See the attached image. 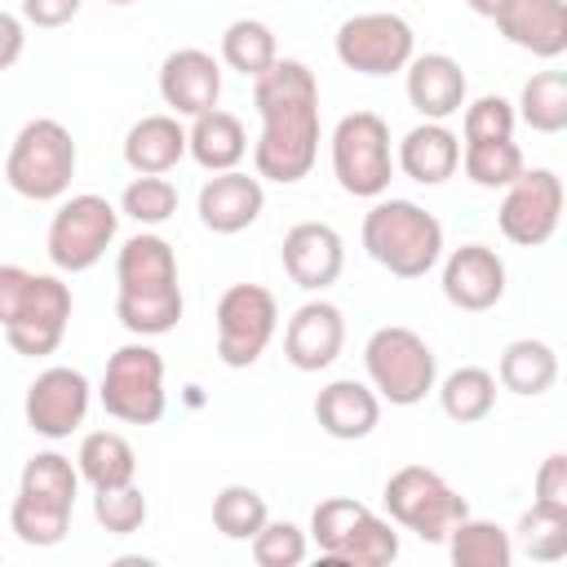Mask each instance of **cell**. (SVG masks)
I'll list each match as a JSON object with an SVG mask.
<instances>
[{
    "label": "cell",
    "instance_id": "cell-1",
    "mask_svg": "<svg viewBox=\"0 0 567 567\" xmlns=\"http://www.w3.org/2000/svg\"><path fill=\"white\" fill-rule=\"evenodd\" d=\"M252 106L261 115V137L252 146V168L261 182L292 186L319 159V80L306 62L279 58L252 80Z\"/></svg>",
    "mask_w": 567,
    "mask_h": 567
},
{
    "label": "cell",
    "instance_id": "cell-2",
    "mask_svg": "<svg viewBox=\"0 0 567 567\" xmlns=\"http://www.w3.org/2000/svg\"><path fill=\"white\" fill-rule=\"evenodd\" d=\"M115 315L133 337H164L182 319V288H177V252L164 235L137 230L120 244L115 257Z\"/></svg>",
    "mask_w": 567,
    "mask_h": 567
},
{
    "label": "cell",
    "instance_id": "cell-3",
    "mask_svg": "<svg viewBox=\"0 0 567 567\" xmlns=\"http://www.w3.org/2000/svg\"><path fill=\"white\" fill-rule=\"evenodd\" d=\"M363 248L381 270L421 279L443 257V226L412 199H377L363 217Z\"/></svg>",
    "mask_w": 567,
    "mask_h": 567
},
{
    "label": "cell",
    "instance_id": "cell-4",
    "mask_svg": "<svg viewBox=\"0 0 567 567\" xmlns=\"http://www.w3.org/2000/svg\"><path fill=\"white\" fill-rule=\"evenodd\" d=\"M71 177H75V142H71L66 124H58L49 115L27 120L9 146L4 182L31 204H49L71 190Z\"/></svg>",
    "mask_w": 567,
    "mask_h": 567
},
{
    "label": "cell",
    "instance_id": "cell-5",
    "mask_svg": "<svg viewBox=\"0 0 567 567\" xmlns=\"http://www.w3.org/2000/svg\"><path fill=\"white\" fill-rule=\"evenodd\" d=\"M363 368H368V385L377 390V399H385L394 408H412L439 385L434 350L425 346L421 332H412L403 323H385L368 337Z\"/></svg>",
    "mask_w": 567,
    "mask_h": 567
},
{
    "label": "cell",
    "instance_id": "cell-6",
    "mask_svg": "<svg viewBox=\"0 0 567 567\" xmlns=\"http://www.w3.org/2000/svg\"><path fill=\"white\" fill-rule=\"evenodd\" d=\"M332 177L354 199H381L394 177L390 124L377 111H350L332 128Z\"/></svg>",
    "mask_w": 567,
    "mask_h": 567
},
{
    "label": "cell",
    "instance_id": "cell-7",
    "mask_svg": "<svg viewBox=\"0 0 567 567\" xmlns=\"http://www.w3.org/2000/svg\"><path fill=\"white\" fill-rule=\"evenodd\" d=\"M385 514L390 523L416 532L430 545H443L447 532L470 514V501L430 465H403L385 478Z\"/></svg>",
    "mask_w": 567,
    "mask_h": 567
},
{
    "label": "cell",
    "instance_id": "cell-8",
    "mask_svg": "<svg viewBox=\"0 0 567 567\" xmlns=\"http://www.w3.org/2000/svg\"><path fill=\"white\" fill-rule=\"evenodd\" d=\"M97 399H102L106 416H115V421H124V425H155V421L164 416V408H168L159 350L146 346V337L120 346V350L106 359Z\"/></svg>",
    "mask_w": 567,
    "mask_h": 567
},
{
    "label": "cell",
    "instance_id": "cell-9",
    "mask_svg": "<svg viewBox=\"0 0 567 567\" xmlns=\"http://www.w3.org/2000/svg\"><path fill=\"white\" fill-rule=\"evenodd\" d=\"M115 230H120V208L102 195H71L58 204L53 221H49V235H44V248H49V261L66 275H80V270H93L106 248L115 244Z\"/></svg>",
    "mask_w": 567,
    "mask_h": 567
},
{
    "label": "cell",
    "instance_id": "cell-10",
    "mask_svg": "<svg viewBox=\"0 0 567 567\" xmlns=\"http://www.w3.org/2000/svg\"><path fill=\"white\" fill-rule=\"evenodd\" d=\"M279 328V301L261 284H230L217 301V359L226 368H252Z\"/></svg>",
    "mask_w": 567,
    "mask_h": 567
},
{
    "label": "cell",
    "instance_id": "cell-11",
    "mask_svg": "<svg viewBox=\"0 0 567 567\" xmlns=\"http://www.w3.org/2000/svg\"><path fill=\"white\" fill-rule=\"evenodd\" d=\"M337 58L346 71H359V75H394L412 62L416 53V35L408 27V18L399 13H354L337 27V40H332Z\"/></svg>",
    "mask_w": 567,
    "mask_h": 567
},
{
    "label": "cell",
    "instance_id": "cell-12",
    "mask_svg": "<svg viewBox=\"0 0 567 567\" xmlns=\"http://www.w3.org/2000/svg\"><path fill=\"white\" fill-rule=\"evenodd\" d=\"M563 221V177L554 168H523L496 208V226L518 248H540Z\"/></svg>",
    "mask_w": 567,
    "mask_h": 567
},
{
    "label": "cell",
    "instance_id": "cell-13",
    "mask_svg": "<svg viewBox=\"0 0 567 567\" xmlns=\"http://www.w3.org/2000/svg\"><path fill=\"white\" fill-rule=\"evenodd\" d=\"M66 323H71V288L58 275H35L31 270L27 297L13 310V319L4 323L9 346L18 354H27V359H44V354H53L62 346Z\"/></svg>",
    "mask_w": 567,
    "mask_h": 567
},
{
    "label": "cell",
    "instance_id": "cell-14",
    "mask_svg": "<svg viewBox=\"0 0 567 567\" xmlns=\"http://www.w3.org/2000/svg\"><path fill=\"white\" fill-rule=\"evenodd\" d=\"M89 403H93V385L80 368H44L31 385H27V425L40 434V439H66L71 430L84 425L89 416Z\"/></svg>",
    "mask_w": 567,
    "mask_h": 567
},
{
    "label": "cell",
    "instance_id": "cell-15",
    "mask_svg": "<svg viewBox=\"0 0 567 567\" xmlns=\"http://www.w3.org/2000/svg\"><path fill=\"white\" fill-rule=\"evenodd\" d=\"M443 297L456 310L483 315L505 297V261L487 244H461L443 261Z\"/></svg>",
    "mask_w": 567,
    "mask_h": 567
},
{
    "label": "cell",
    "instance_id": "cell-16",
    "mask_svg": "<svg viewBox=\"0 0 567 567\" xmlns=\"http://www.w3.org/2000/svg\"><path fill=\"white\" fill-rule=\"evenodd\" d=\"M346 346V315L332 301H306L292 310L288 328H284V359L297 372H323L337 363Z\"/></svg>",
    "mask_w": 567,
    "mask_h": 567
},
{
    "label": "cell",
    "instance_id": "cell-17",
    "mask_svg": "<svg viewBox=\"0 0 567 567\" xmlns=\"http://www.w3.org/2000/svg\"><path fill=\"white\" fill-rule=\"evenodd\" d=\"M279 261H284V275L297 288L323 292L328 284H337V275L346 266V244H341V235L328 221H297L284 235Z\"/></svg>",
    "mask_w": 567,
    "mask_h": 567
},
{
    "label": "cell",
    "instance_id": "cell-18",
    "mask_svg": "<svg viewBox=\"0 0 567 567\" xmlns=\"http://www.w3.org/2000/svg\"><path fill=\"white\" fill-rule=\"evenodd\" d=\"M159 97L173 115H204L221 97V66L204 49H173L159 62Z\"/></svg>",
    "mask_w": 567,
    "mask_h": 567
},
{
    "label": "cell",
    "instance_id": "cell-19",
    "mask_svg": "<svg viewBox=\"0 0 567 567\" xmlns=\"http://www.w3.org/2000/svg\"><path fill=\"white\" fill-rule=\"evenodd\" d=\"M261 208H266L261 177H248L239 168L213 173L199 186V199H195V213H199L204 230H213V235H239V230H248L261 217Z\"/></svg>",
    "mask_w": 567,
    "mask_h": 567
},
{
    "label": "cell",
    "instance_id": "cell-20",
    "mask_svg": "<svg viewBox=\"0 0 567 567\" xmlns=\"http://www.w3.org/2000/svg\"><path fill=\"white\" fill-rule=\"evenodd\" d=\"M492 22L514 49L536 58L567 53V0H509Z\"/></svg>",
    "mask_w": 567,
    "mask_h": 567
},
{
    "label": "cell",
    "instance_id": "cell-21",
    "mask_svg": "<svg viewBox=\"0 0 567 567\" xmlns=\"http://www.w3.org/2000/svg\"><path fill=\"white\" fill-rule=\"evenodd\" d=\"M315 421L328 439H341V443H354V439H368L381 421V399L372 385L354 381V377H341V381H328L319 394H315Z\"/></svg>",
    "mask_w": 567,
    "mask_h": 567
},
{
    "label": "cell",
    "instance_id": "cell-22",
    "mask_svg": "<svg viewBox=\"0 0 567 567\" xmlns=\"http://www.w3.org/2000/svg\"><path fill=\"white\" fill-rule=\"evenodd\" d=\"M408 71V102L421 111V120H452L461 106H465V71L456 58L447 53H412V62L403 66Z\"/></svg>",
    "mask_w": 567,
    "mask_h": 567
},
{
    "label": "cell",
    "instance_id": "cell-23",
    "mask_svg": "<svg viewBox=\"0 0 567 567\" xmlns=\"http://www.w3.org/2000/svg\"><path fill=\"white\" fill-rule=\"evenodd\" d=\"M399 168L421 182V186H439L461 168V137L443 124V120H421L403 142H399Z\"/></svg>",
    "mask_w": 567,
    "mask_h": 567
},
{
    "label": "cell",
    "instance_id": "cell-24",
    "mask_svg": "<svg viewBox=\"0 0 567 567\" xmlns=\"http://www.w3.org/2000/svg\"><path fill=\"white\" fill-rule=\"evenodd\" d=\"M186 155H190L204 173L239 168V159L248 155V133H244L239 115H230V111H221V106L195 115V124L186 128Z\"/></svg>",
    "mask_w": 567,
    "mask_h": 567
},
{
    "label": "cell",
    "instance_id": "cell-25",
    "mask_svg": "<svg viewBox=\"0 0 567 567\" xmlns=\"http://www.w3.org/2000/svg\"><path fill=\"white\" fill-rule=\"evenodd\" d=\"M186 155V128L177 115H142L124 133V164L133 173H168Z\"/></svg>",
    "mask_w": 567,
    "mask_h": 567
},
{
    "label": "cell",
    "instance_id": "cell-26",
    "mask_svg": "<svg viewBox=\"0 0 567 567\" xmlns=\"http://www.w3.org/2000/svg\"><path fill=\"white\" fill-rule=\"evenodd\" d=\"M496 381L518 394V399H536L545 394L554 381H558V354L549 341H536V337H518L501 350V363H496Z\"/></svg>",
    "mask_w": 567,
    "mask_h": 567
},
{
    "label": "cell",
    "instance_id": "cell-27",
    "mask_svg": "<svg viewBox=\"0 0 567 567\" xmlns=\"http://www.w3.org/2000/svg\"><path fill=\"white\" fill-rule=\"evenodd\" d=\"M75 470H80V478H84L93 492H102V487H124V483H133V474H137V452H133V443H128L124 434H115V430H93V434L80 439Z\"/></svg>",
    "mask_w": 567,
    "mask_h": 567
},
{
    "label": "cell",
    "instance_id": "cell-28",
    "mask_svg": "<svg viewBox=\"0 0 567 567\" xmlns=\"http://www.w3.org/2000/svg\"><path fill=\"white\" fill-rule=\"evenodd\" d=\"M447 554L456 567H509L514 563V540L501 523L492 518H474L465 514L452 532H447Z\"/></svg>",
    "mask_w": 567,
    "mask_h": 567
},
{
    "label": "cell",
    "instance_id": "cell-29",
    "mask_svg": "<svg viewBox=\"0 0 567 567\" xmlns=\"http://www.w3.org/2000/svg\"><path fill=\"white\" fill-rule=\"evenodd\" d=\"M439 408H443V416L456 421V425H478V421H487L492 408H496V377H492L487 368H474V363L447 372L443 385H439Z\"/></svg>",
    "mask_w": 567,
    "mask_h": 567
},
{
    "label": "cell",
    "instance_id": "cell-30",
    "mask_svg": "<svg viewBox=\"0 0 567 567\" xmlns=\"http://www.w3.org/2000/svg\"><path fill=\"white\" fill-rule=\"evenodd\" d=\"M221 62L248 80L266 75L275 62H279V44H275V31L257 18H235L226 31H221Z\"/></svg>",
    "mask_w": 567,
    "mask_h": 567
},
{
    "label": "cell",
    "instance_id": "cell-31",
    "mask_svg": "<svg viewBox=\"0 0 567 567\" xmlns=\"http://www.w3.org/2000/svg\"><path fill=\"white\" fill-rule=\"evenodd\" d=\"M514 115L532 133H563L567 128V71H536L523 84Z\"/></svg>",
    "mask_w": 567,
    "mask_h": 567
},
{
    "label": "cell",
    "instance_id": "cell-32",
    "mask_svg": "<svg viewBox=\"0 0 567 567\" xmlns=\"http://www.w3.org/2000/svg\"><path fill=\"white\" fill-rule=\"evenodd\" d=\"M461 168L474 186L483 190H505L527 164L514 137H496V142H465L461 146Z\"/></svg>",
    "mask_w": 567,
    "mask_h": 567
},
{
    "label": "cell",
    "instance_id": "cell-33",
    "mask_svg": "<svg viewBox=\"0 0 567 567\" xmlns=\"http://www.w3.org/2000/svg\"><path fill=\"white\" fill-rule=\"evenodd\" d=\"M18 492H22V496H35V501H49V505L75 509L80 470H75L71 456H62V452H35V456L22 465Z\"/></svg>",
    "mask_w": 567,
    "mask_h": 567
},
{
    "label": "cell",
    "instance_id": "cell-34",
    "mask_svg": "<svg viewBox=\"0 0 567 567\" xmlns=\"http://www.w3.org/2000/svg\"><path fill=\"white\" fill-rule=\"evenodd\" d=\"M266 518H270L266 496H261L257 487H248V483H226V487L213 496V527H217L226 540H252Z\"/></svg>",
    "mask_w": 567,
    "mask_h": 567
},
{
    "label": "cell",
    "instance_id": "cell-35",
    "mask_svg": "<svg viewBox=\"0 0 567 567\" xmlns=\"http://www.w3.org/2000/svg\"><path fill=\"white\" fill-rule=\"evenodd\" d=\"M514 549H523L527 558L536 563H558L567 554V509H554V505H536L518 518L514 527Z\"/></svg>",
    "mask_w": 567,
    "mask_h": 567
},
{
    "label": "cell",
    "instance_id": "cell-36",
    "mask_svg": "<svg viewBox=\"0 0 567 567\" xmlns=\"http://www.w3.org/2000/svg\"><path fill=\"white\" fill-rule=\"evenodd\" d=\"M394 558H399V532L390 527V518L368 509L359 518V527L341 540V549L328 563H341V567H385Z\"/></svg>",
    "mask_w": 567,
    "mask_h": 567
},
{
    "label": "cell",
    "instance_id": "cell-37",
    "mask_svg": "<svg viewBox=\"0 0 567 567\" xmlns=\"http://www.w3.org/2000/svg\"><path fill=\"white\" fill-rule=\"evenodd\" d=\"M9 527H13V536H18L22 545L49 549V545H62V536H66V527H71V509L18 492V501H13V509H9Z\"/></svg>",
    "mask_w": 567,
    "mask_h": 567
},
{
    "label": "cell",
    "instance_id": "cell-38",
    "mask_svg": "<svg viewBox=\"0 0 567 567\" xmlns=\"http://www.w3.org/2000/svg\"><path fill=\"white\" fill-rule=\"evenodd\" d=\"M120 213L137 226H159L177 213V186L164 173H137L120 195Z\"/></svg>",
    "mask_w": 567,
    "mask_h": 567
},
{
    "label": "cell",
    "instance_id": "cell-39",
    "mask_svg": "<svg viewBox=\"0 0 567 567\" xmlns=\"http://www.w3.org/2000/svg\"><path fill=\"white\" fill-rule=\"evenodd\" d=\"M146 514H151V509H146V496H142L137 483L93 492V518H97V527L111 532V536H133V532H142Z\"/></svg>",
    "mask_w": 567,
    "mask_h": 567
},
{
    "label": "cell",
    "instance_id": "cell-40",
    "mask_svg": "<svg viewBox=\"0 0 567 567\" xmlns=\"http://www.w3.org/2000/svg\"><path fill=\"white\" fill-rule=\"evenodd\" d=\"M363 514H368L363 501H354V496H328V501L315 505V514H310V532H306V536L319 545L323 558H332V554L341 549V540L359 527Z\"/></svg>",
    "mask_w": 567,
    "mask_h": 567
},
{
    "label": "cell",
    "instance_id": "cell-41",
    "mask_svg": "<svg viewBox=\"0 0 567 567\" xmlns=\"http://www.w3.org/2000/svg\"><path fill=\"white\" fill-rule=\"evenodd\" d=\"M248 545H252V563L257 567H297V563H306L310 536L288 518H266L261 532Z\"/></svg>",
    "mask_w": 567,
    "mask_h": 567
},
{
    "label": "cell",
    "instance_id": "cell-42",
    "mask_svg": "<svg viewBox=\"0 0 567 567\" xmlns=\"http://www.w3.org/2000/svg\"><path fill=\"white\" fill-rule=\"evenodd\" d=\"M514 102L501 97V93H483L474 102H465V120H461V133L465 142H496V137H514Z\"/></svg>",
    "mask_w": 567,
    "mask_h": 567
},
{
    "label": "cell",
    "instance_id": "cell-43",
    "mask_svg": "<svg viewBox=\"0 0 567 567\" xmlns=\"http://www.w3.org/2000/svg\"><path fill=\"white\" fill-rule=\"evenodd\" d=\"M536 505L567 509V456L563 452L540 461V470H536Z\"/></svg>",
    "mask_w": 567,
    "mask_h": 567
},
{
    "label": "cell",
    "instance_id": "cell-44",
    "mask_svg": "<svg viewBox=\"0 0 567 567\" xmlns=\"http://www.w3.org/2000/svg\"><path fill=\"white\" fill-rule=\"evenodd\" d=\"M80 4L84 0H22V22L53 31V27H66L80 13Z\"/></svg>",
    "mask_w": 567,
    "mask_h": 567
},
{
    "label": "cell",
    "instance_id": "cell-45",
    "mask_svg": "<svg viewBox=\"0 0 567 567\" xmlns=\"http://www.w3.org/2000/svg\"><path fill=\"white\" fill-rule=\"evenodd\" d=\"M27 284H31V270L27 266H13V261H0V328L13 319V310L22 306L27 297Z\"/></svg>",
    "mask_w": 567,
    "mask_h": 567
},
{
    "label": "cell",
    "instance_id": "cell-46",
    "mask_svg": "<svg viewBox=\"0 0 567 567\" xmlns=\"http://www.w3.org/2000/svg\"><path fill=\"white\" fill-rule=\"evenodd\" d=\"M22 49H27V27H22V18H13V13L0 9V71H9V66L22 58Z\"/></svg>",
    "mask_w": 567,
    "mask_h": 567
},
{
    "label": "cell",
    "instance_id": "cell-47",
    "mask_svg": "<svg viewBox=\"0 0 567 567\" xmlns=\"http://www.w3.org/2000/svg\"><path fill=\"white\" fill-rule=\"evenodd\" d=\"M465 4H470V9L478 13V18H496V13H501V9L509 4V0H465Z\"/></svg>",
    "mask_w": 567,
    "mask_h": 567
},
{
    "label": "cell",
    "instance_id": "cell-48",
    "mask_svg": "<svg viewBox=\"0 0 567 567\" xmlns=\"http://www.w3.org/2000/svg\"><path fill=\"white\" fill-rule=\"evenodd\" d=\"M106 4H137V0H106Z\"/></svg>",
    "mask_w": 567,
    "mask_h": 567
}]
</instances>
